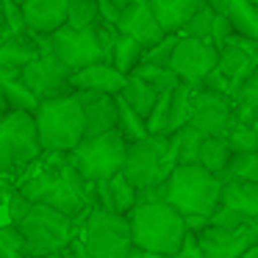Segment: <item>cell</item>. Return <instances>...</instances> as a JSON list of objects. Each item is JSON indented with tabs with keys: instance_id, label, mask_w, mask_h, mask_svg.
Returning a JSON list of instances; mask_svg holds the SVG:
<instances>
[{
	"instance_id": "cell-1",
	"label": "cell",
	"mask_w": 258,
	"mask_h": 258,
	"mask_svg": "<svg viewBox=\"0 0 258 258\" xmlns=\"http://www.w3.org/2000/svg\"><path fill=\"white\" fill-rule=\"evenodd\" d=\"M125 219L131 230V244L136 250L172 258L186 239L183 217L164 200H139Z\"/></svg>"
},
{
	"instance_id": "cell-2",
	"label": "cell",
	"mask_w": 258,
	"mask_h": 258,
	"mask_svg": "<svg viewBox=\"0 0 258 258\" xmlns=\"http://www.w3.org/2000/svg\"><path fill=\"white\" fill-rule=\"evenodd\" d=\"M222 180L208 175L197 164H180L169 172L161 186H156L158 200H164L180 217H211L219 206Z\"/></svg>"
},
{
	"instance_id": "cell-3",
	"label": "cell",
	"mask_w": 258,
	"mask_h": 258,
	"mask_svg": "<svg viewBox=\"0 0 258 258\" xmlns=\"http://www.w3.org/2000/svg\"><path fill=\"white\" fill-rule=\"evenodd\" d=\"M34 125L36 136H39V147L47 156H67L86 139L84 114H81V106L73 92L39 100L34 111Z\"/></svg>"
},
{
	"instance_id": "cell-4",
	"label": "cell",
	"mask_w": 258,
	"mask_h": 258,
	"mask_svg": "<svg viewBox=\"0 0 258 258\" xmlns=\"http://www.w3.org/2000/svg\"><path fill=\"white\" fill-rule=\"evenodd\" d=\"M14 228L23 236L25 258H47L53 252H61L81 233V225L75 219L64 217L47 206H31V211Z\"/></svg>"
},
{
	"instance_id": "cell-5",
	"label": "cell",
	"mask_w": 258,
	"mask_h": 258,
	"mask_svg": "<svg viewBox=\"0 0 258 258\" xmlns=\"http://www.w3.org/2000/svg\"><path fill=\"white\" fill-rule=\"evenodd\" d=\"M125 153H128V142L117 131H111V134L84 139L64 158L86 183H100V180H108L117 172H122Z\"/></svg>"
},
{
	"instance_id": "cell-6",
	"label": "cell",
	"mask_w": 258,
	"mask_h": 258,
	"mask_svg": "<svg viewBox=\"0 0 258 258\" xmlns=\"http://www.w3.org/2000/svg\"><path fill=\"white\" fill-rule=\"evenodd\" d=\"M81 250L86 258H125L131 252V230L128 219L117 214L89 208L81 222Z\"/></svg>"
},
{
	"instance_id": "cell-7",
	"label": "cell",
	"mask_w": 258,
	"mask_h": 258,
	"mask_svg": "<svg viewBox=\"0 0 258 258\" xmlns=\"http://www.w3.org/2000/svg\"><path fill=\"white\" fill-rule=\"evenodd\" d=\"M45 156L36 136L34 114L6 111L0 117V158L6 164L9 175L36 164Z\"/></svg>"
},
{
	"instance_id": "cell-8",
	"label": "cell",
	"mask_w": 258,
	"mask_h": 258,
	"mask_svg": "<svg viewBox=\"0 0 258 258\" xmlns=\"http://www.w3.org/2000/svg\"><path fill=\"white\" fill-rule=\"evenodd\" d=\"M169 136H147V139L128 145L122 175L136 191H147L161 186V158L167 150Z\"/></svg>"
},
{
	"instance_id": "cell-9",
	"label": "cell",
	"mask_w": 258,
	"mask_h": 258,
	"mask_svg": "<svg viewBox=\"0 0 258 258\" xmlns=\"http://www.w3.org/2000/svg\"><path fill=\"white\" fill-rule=\"evenodd\" d=\"M217 58H219V50L211 42L178 36L167 67L175 73V78H178L180 84L191 86V89H200L203 78L217 67Z\"/></svg>"
},
{
	"instance_id": "cell-10",
	"label": "cell",
	"mask_w": 258,
	"mask_h": 258,
	"mask_svg": "<svg viewBox=\"0 0 258 258\" xmlns=\"http://www.w3.org/2000/svg\"><path fill=\"white\" fill-rule=\"evenodd\" d=\"M50 42V56L56 61H61L70 73H78V70H86L92 64L103 61V50L95 39V31H75L61 25L58 31H53L47 36Z\"/></svg>"
},
{
	"instance_id": "cell-11",
	"label": "cell",
	"mask_w": 258,
	"mask_h": 258,
	"mask_svg": "<svg viewBox=\"0 0 258 258\" xmlns=\"http://www.w3.org/2000/svg\"><path fill=\"white\" fill-rule=\"evenodd\" d=\"M189 125L195 131H200L203 136H211V139H225V136H228V131L236 125L233 103H230V97L197 89L195 92V100H191Z\"/></svg>"
},
{
	"instance_id": "cell-12",
	"label": "cell",
	"mask_w": 258,
	"mask_h": 258,
	"mask_svg": "<svg viewBox=\"0 0 258 258\" xmlns=\"http://www.w3.org/2000/svg\"><path fill=\"white\" fill-rule=\"evenodd\" d=\"M195 239L206 258H241L250 247L258 244V219H252L244 228H233V230L208 225Z\"/></svg>"
},
{
	"instance_id": "cell-13",
	"label": "cell",
	"mask_w": 258,
	"mask_h": 258,
	"mask_svg": "<svg viewBox=\"0 0 258 258\" xmlns=\"http://www.w3.org/2000/svg\"><path fill=\"white\" fill-rule=\"evenodd\" d=\"M70 70L61 61L47 53V56H36L28 67L20 70V81L25 89L36 97V100H47V97L70 95Z\"/></svg>"
},
{
	"instance_id": "cell-14",
	"label": "cell",
	"mask_w": 258,
	"mask_h": 258,
	"mask_svg": "<svg viewBox=\"0 0 258 258\" xmlns=\"http://www.w3.org/2000/svg\"><path fill=\"white\" fill-rule=\"evenodd\" d=\"M117 34L128 36V39H134L139 47H153L158 45V42L164 39L161 28H158L156 17H153L150 6H147V0H131L128 6L119 12V20H117Z\"/></svg>"
},
{
	"instance_id": "cell-15",
	"label": "cell",
	"mask_w": 258,
	"mask_h": 258,
	"mask_svg": "<svg viewBox=\"0 0 258 258\" xmlns=\"http://www.w3.org/2000/svg\"><path fill=\"white\" fill-rule=\"evenodd\" d=\"M84 114V134L86 139L103 136L117 131V97L108 95H89V92H73Z\"/></svg>"
},
{
	"instance_id": "cell-16",
	"label": "cell",
	"mask_w": 258,
	"mask_h": 258,
	"mask_svg": "<svg viewBox=\"0 0 258 258\" xmlns=\"http://www.w3.org/2000/svg\"><path fill=\"white\" fill-rule=\"evenodd\" d=\"M23 23L28 34L36 36H50L64 25V12H67V0H17Z\"/></svg>"
},
{
	"instance_id": "cell-17",
	"label": "cell",
	"mask_w": 258,
	"mask_h": 258,
	"mask_svg": "<svg viewBox=\"0 0 258 258\" xmlns=\"http://www.w3.org/2000/svg\"><path fill=\"white\" fill-rule=\"evenodd\" d=\"M125 86V75H119L108 64H92L86 70L70 75V92H89V95H108L117 97Z\"/></svg>"
},
{
	"instance_id": "cell-18",
	"label": "cell",
	"mask_w": 258,
	"mask_h": 258,
	"mask_svg": "<svg viewBox=\"0 0 258 258\" xmlns=\"http://www.w3.org/2000/svg\"><path fill=\"white\" fill-rule=\"evenodd\" d=\"M203 3H208L214 9V14L228 20L233 34L258 42V12L247 0H203Z\"/></svg>"
},
{
	"instance_id": "cell-19",
	"label": "cell",
	"mask_w": 258,
	"mask_h": 258,
	"mask_svg": "<svg viewBox=\"0 0 258 258\" xmlns=\"http://www.w3.org/2000/svg\"><path fill=\"white\" fill-rule=\"evenodd\" d=\"M217 70L222 73V78L228 81L230 97H233L236 89L258 70V56H250V53L239 50V47H233V45H222L219 47V58H217Z\"/></svg>"
},
{
	"instance_id": "cell-20",
	"label": "cell",
	"mask_w": 258,
	"mask_h": 258,
	"mask_svg": "<svg viewBox=\"0 0 258 258\" xmlns=\"http://www.w3.org/2000/svg\"><path fill=\"white\" fill-rule=\"evenodd\" d=\"M147 6H150V12L164 36H178L180 28L197 12L200 0H147Z\"/></svg>"
},
{
	"instance_id": "cell-21",
	"label": "cell",
	"mask_w": 258,
	"mask_h": 258,
	"mask_svg": "<svg viewBox=\"0 0 258 258\" xmlns=\"http://www.w3.org/2000/svg\"><path fill=\"white\" fill-rule=\"evenodd\" d=\"M219 208H228L244 219H258V186L244 180H222Z\"/></svg>"
},
{
	"instance_id": "cell-22",
	"label": "cell",
	"mask_w": 258,
	"mask_h": 258,
	"mask_svg": "<svg viewBox=\"0 0 258 258\" xmlns=\"http://www.w3.org/2000/svg\"><path fill=\"white\" fill-rule=\"evenodd\" d=\"M0 97L6 103V111H23V114H34L39 100L25 89V84L20 81V73L14 70H3L0 67Z\"/></svg>"
},
{
	"instance_id": "cell-23",
	"label": "cell",
	"mask_w": 258,
	"mask_h": 258,
	"mask_svg": "<svg viewBox=\"0 0 258 258\" xmlns=\"http://www.w3.org/2000/svg\"><path fill=\"white\" fill-rule=\"evenodd\" d=\"M36 56H39V53H36L28 31H25V36H3V39H0V67L3 70L20 73V70L28 67Z\"/></svg>"
},
{
	"instance_id": "cell-24",
	"label": "cell",
	"mask_w": 258,
	"mask_h": 258,
	"mask_svg": "<svg viewBox=\"0 0 258 258\" xmlns=\"http://www.w3.org/2000/svg\"><path fill=\"white\" fill-rule=\"evenodd\" d=\"M228 161H230V150L225 145V139H206L200 142V150H197V167H203L208 175L222 180L225 178V169H228Z\"/></svg>"
},
{
	"instance_id": "cell-25",
	"label": "cell",
	"mask_w": 258,
	"mask_h": 258,
	"mask_svg": "<svg viewBox=\"0 0 258 258\" xmlns=\"http://www.w3.org/2000/svg\"><path fill=\"white\" fill-rule=\"evenodd\" d=\"M142 53H145V47H139L134 39H128V36L119 34L117 42L111 45V50H108V56H106V61H103V64L114 67L119 75H125V78H128V75L134 73L136 67H139Z\"/></svg>"
},
{
	"instance_id": "cell-26",
	"label": "cell",
	"mask_w": 258,
	"mask_h": 258,
	"mask_svg": "<svg viewBox=\"0 0 258 258\" xmlns=\"http://www.w3.org/2000/svg\"><path fill=\"white\" fill-rule=\"evenodd\" d=\"M233 103V117L236 122H252L258 117V70L236 89V95L230 97Z\"/></svg>"
},
{
	"instance_id": "cell-27",
	"label": "cell",
	"mask_w": 258,
	"mask_h": 258,
	"mask_svg": "<svg viewBox=\"0 0 258 258\" xmlns=\"http://www.w3.org/2000/svg\"><path fill=\"white\" fill-rule=\"evenodd\" d=\"M195 92L191 86L178 84L169 92V125H167V136L178 134L180 128L189 125V114H191V100H195Z\"/></svg>"
},
{
	"instance_id": "cell-28",
	"label": "cell",
	"mask_w": 258,
	"mask_h": 258,
	"mask_svg": "<svg viewBox=\"0 0 258 258\" xmlns=\"http://www.w3.org/2000/svg\"><path fill=\"white\" fill-rule=\"evenodd\" d=\"M106 189H108V200H111V214H117V217H128L136 208V203H139V191L125 180L122 172L108 178Z\"/></svg>"
},
{
	"instance_id": "cell-29",
	"label": "cell",
	"mask_w": 258,
	"mask_h": 258,
	"mask_svg": "<svg viewBox=\"0 0 258 258\" xmlns=\"http://www.w3.org/2000/svg\"><path fill=\"white\" fill-rule=\"evenodd\" d=\"M119 100L125 103L128 108H134L136 114H139L142 119L150 114V108H153V103L158 100V92H153L147 84H142L139 78H125V86H122V92H119Z\"/></svg>"
},
{
	"instance_id": "cell-30",
	"label": "cell",
	"mask_w": 258,
	"mask_h": 258,
	"mask_svg": "<svg viewBox=\"0 0 258 258\" xmlns=\"http://www.w3.org/2000/svg\"><path fill=\"white\" fill-rule=\"evenodd\" d=\"M128 78H139L142 84H147L153 92H158V95H164V92H172L175 86L180 84L169 67H153V64H139V67H136L134 73L128 75Z\"/></svg>"
},
{
	"instance_id": "cell-31",
	"label": "cell",
	"mask_w": 258,
	"mask_h": 258,
	"mask_svg": "<svg viewBox=\"0 0 258 258\" xmlns=\"http://www.w3.org/2000/svg\"><path fill=\"white\" fill-rule=\"evenodd\" d=\"M117 134L122 136L128 145H136V142H142V139L150 136L147 128H145V119H142L134 108L125 106L119 97H117Z\"/></svg>"
},
{
	"instance_id": "cell-32",
	"label": "cell",
	"mask_w": 258,
	"mask_h": 258,
	"mask_svg": "<svg viewBox=\"0 0 258 258\" xmlns=\"http://www.w3.org/2000/svg\"><path fill=\"white\" fill-rule=\"evenodd\" d=\"M97 6L95 0H67V12H64V25L75 31H89L97 25Z\"/></svg>"
},
{
	"instance_id": "cell-33",
	"label": "cell",
	"mask_w": 258,
	"mask_h": 258,
	"mask_svg": "<svg viewBox=\"0 0 258 258\" xmlns=\"http://www.w3.org/2000/svg\"><path fill=\"white\" fill-rule=\"evenodd\" d=\"M225 145H228L230 156H244V153H258V134L252 131L250 122H236L233 128L225 136Z\"/></svg>"
},
{
	"instance_id": "cell-34",
	"label": "cell",
	"mask_w": 258,
	"mask_h": 258,
	"mask_svg": "<svg viewBox=\"0 0 258 258\" xmlns=\"http://www.w3.org/2000/svg\"><path fill=\"white\" fill-rule=\"evenodd\" d=\"M222 180H244V183H255L258 186V153L230 156Z\"/></svg>"
},
{
	"instance_id": "cell-35",
	"label": "cell",
	"mask_w": 258,
	"mask_h": 258,
	"mask_svg": "<svg viewBox=\"0 0 258 258\" xmlns=\"http://www.w3.org/2000/svg\"><path fill=\"white\" fill-rule=\"evenodd\" d=\"M214 9L208 6V3H200L197 6V12L191 14V20L180 28L178 36H186V39H203L208 42V36H211V25H214Z\"/></svg>"
},
{
	"instance_id": "cell-36",
	"label": "cell",
	"mask_w": 258,
	"mask_h": 258,
	"mask_svg": "<svg viewBox=\"0 0 258 258\" xmlns=\"http://www.w3.org/2000/svg\"><path fill=\"white\" fill-rule=\"evenodd\" d=\"M175 142H178V167L180 164H197V150H200V142L206 136L200 131H195L191 125L180 128L178 134H172Z\"/></svg>"
},
{
	"instance_id": "cell-37",
	"label": "cell",
	"mask_w": 258,
	"mask_h": 258,
	"mask_svg": "<svg viewBox=\"0 0 258 258\" xmlns=\"http://www.w3.org/2000/svg\"><path fill=\"white\" fill-rule=\"evenodd\" d=\"M167 125H169V92H164L153 103L150 114L145 117V128L150 136H167Z\"/></svg>"
},
{
	"instance_id": "cell-38",
	"label": "cell",
	"mask_w": 258,
	"mask_h": 258,
	"mask_svg": "<svg viewBox=\"0 0 258 258\" xmlns=\"http://www.w3.org/2000/svg\"><path fill=\"white\" fill-rule=\"evenodd\" d=\"M175 42H178V36H164L158 45L147 47L145 53H142V61L139 64H153V67H167L169 64V56H172L175 50Z\"/></svg>"
},
{
	"instance_id": "cell-39",
	"label": "cell",
	"mask_w": 258,
	"mask_h": 258,
	"mask_svg": "<svg viewBox=\"0 0 258 258\" xmlns=\"http://www.w3.org/2000/svg\"><path fill=\"white\" fill-rule=\"evenodd\" d=\"M6 211H9V219H12V225H17L20 219H23L25 214L31 211V203L25 200V197L20 195L17 189H9V197H6Z\"/></svg>"
},
{
	"instance_id": "cell-40",
	"label": "cell",
	"mask_w": 258,
	"mask_h": 258,
	"mask_svg": "<svg viewBox=\"0 0 258 258\" xmlns=\"http://www.w3.org/2000/svg\"><path fill=\"white\" fill-rule=\"evenodd\" d=\"M0 247H6L12 252H20L25 255V244H23V236L14 225H0Z\"/></svg>"
},
{
	"instance_id": "cell-41",
	"label": "cell",
	"mask_w": 258,
	"mask_h": 258,
	"mask_svg": "<svg viewBox=\"0 0 258 258\" xmlns=\"http://www.w3.org/2000/svg\"><path fill=\"white\" fill-rule=\"evenodd\" d=\"M230 34H233V28L228 25V20L217 14V17H214V25H211V36H208V42H211V45L219 50V47H222L225 42H228V36H230Z\"/></svg>"
},
{
	"instance_id": "cell-42",
	"label": "cell",
	"mask_w": 258,
	"mask_h": 258,
	"mask_svg": "<svg viewBox=\"0 0 258 258\" xmlns=\"http://www.w3.org/2000/svg\"><path fill=\"white\" fill-rule=\"evenodd\" d=\"M172 258H206L203 255V250L197 247V239L191 233H186V239H183V244H180V250L175 252Z\"/></svg>"
},
{
	"instance_id": "cell-43",
	"label": "cell",
	"mask_w": 258,
	"mask_h": 258,
	"mask_svg": "<svg viewBox=\"0 0 258 258\" xmlns=\"http://www.w3.org/2000/svg\"><path fill=\"white\" fill-rule=\"evenodd\" d=\"M95 6H97V17L103 20V23H108V25H117V20H119V12L108 3V0H95Z\"/></svg>"
},
{
	"instance_id": "cell-44",
	"label": "cell",
	"mask_w": 258,
	"mask_h": 258,
	"mask_svg": "<svg viewBox=\"0 0 258 258\" xmlns=\"http://www.w3.org/2000/svg\"><path fill=\"white\" fill-rule=\"evenodd\" d=\"M6 189H14V186H9V169L0 158V195H6Z\"/></svg>"
},
{
	"instance_id": "cell-45",
	"label": "cell",
	"mask_w": 258,
	"mask_h": 258,
	"mask_svg": "<svg viewBox=\"0 0 258 258\" xmlns=\"http://www.w3.org/2000/svg\"><path fill=\"white\" fill-rule=\"evenodd\" d=\"M125 258H164V255H156V252H145V250H136V247H131V252Z\"/></svg>"
},
{
	"instance_id": "cell-46",
	"label": "cell",
	"mask_w": 258,
	"mask_h": 258,
	"mask_svg": "<svg viewBox=\"0 0 258 258\" xmlns=\"http://www.w3.org/2000/svg\"><path fill=\"white\" fill-rule=\"evenodd\" d=\"M108 3H111V6H114V9H117V12H122V9H125V6H128L131 0H108Z\"/></svg>"
},
{
	"instance_id": "cell-47",
	"label": "cell",
	"mask_w": 258,
	"mask_h": 258,
	"mask_svg": "<svg viewBox=\"0 0 258 258\" xmlns=\"http://www.w3.org/2000/svg\"><path fill=\"white\" fill-rule=\"evenodd\" d=\"M241 258H258V244H255V247H250V250H247Z\"/></svg>"
},
{
	"instance_id": "cell-48",
	"label": "cell",
	"mask_w": 258,
	"mask_h": 258,
	"mask_svg": "<svg viewBox=\"0 0 258 258\" xmlns=\"http://www.w3.org/2000/svg\"><path fill=\"white\" fill-rule=\"evenodd\" d=\"M6 114V103H3V97H0V117Z\"/></svg>"
},
{
	"instance_id": "cell-49",
	"label": "cell",
	"mask_w": 258,
	"mask_h": 258,
	"mask_svg": "<svg viewBox=\"0 0 258 258\" xmlns=\"http://www.w3.org/2000/svg\"><path fill=\"white\" fill-rule=\"evenodd\" d=\"M247 3H250L252 9H258V0H247Z\"/></svg>"
},
{
	"instance_id": "cell-50",
	"label": "cell",
	"mask_w": 258,
	"mask_h": 258,
	"mask_svg": "<svg viewBox=\"0 0 258 258\" xmlns=\"http://www.w3.org/2000/svg\"><path fill=\"white\" fill-rule=\"evenodd\" d=\"M47 258H64V255H61V252H53V255H47Z\"/></svg>"
}]
</instances>
